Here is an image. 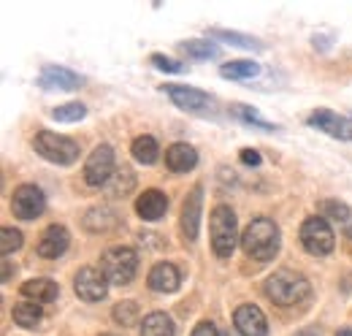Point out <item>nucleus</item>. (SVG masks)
<instances>
[{
	"mask_svg": "<svg viewBox=\"0 0 352 336\" xmlns=\"http://www.w3.org/2000/svg\"><path fill=\"white\" fill-rule=\"evenodd\" d=\"M209 233H212V250L217 258H230L239 239V222H236V211L230 207H214L212 217H209Z\"/></svg>",
	"mask_w": 352,
	"mask_h": 336,
	"instance_id": "obj_3",
	"label": "nucleus"
},
{
	"mask_svg": "<svg viewBox=\"0 0 352 336\" xmlns=\"http://www.w3.org/2000/svg\"><path fill=\"white\" fill-rule=\"evenodd\" d=\"M182 112H190V114H212L214 112V98L206 95L204 90H195V87H184V84H163L160 87Z\"/></svg>",
	"mask_w": 352,
	"mask_h": 336,
	"instance_id": "obj_8",
	"label": "nucleus"
},
{
	"mask_svg": "<svg viewBox=\"0 0 352 336\" xmlns=\"http://www.w3.org/2000/svg\"><path fill=\"white\" fill-rule=\"evenodd\" d=\"M261 74V65L252 63V60H230L220 68L222 79H230V82H241V79H255Z\"/></svg>",
	"mask_w": 352,
	"mask_h": 336,
	"instance_id": "obj_22",
	"label": "nucleus"
},
{
	"mask_svg": "<svg viewBox=\"0 0 352 336\" xmlns=\"http://www.w3.org/2000/svg\"><path fill=\"white\" fill-rule=\"evenodd\" d=\"M22 239H25V236H22V231H16V228H8V225H6V228L0 231V252H3V255L16 252L19 247H22Z\"/></svg>",
	"mask_w": 352,
	"mask_h": 336,
	"instance_id": "obj_32",
	"label": "nucleus"
},
{
	"mask_svg": "<svg viewBox=\"0 0 352 336\" xmlns=\"http://www.w3.org/2000/svg\"><path fill=\"white\" fill-rule=\"evenodd\" d=\"M68 244H71V233H68L63 225H49V228H44V233H41V239H38V244H36V252H38L41 258L54 260V258L65 255Z\"/></svg>",
	"mask_w": 352,
	"mask_h": 336,
	"instance_id": "obj_15",
	"label": "nucleus"
},
{
	"mask_svg": "<svg viewBox=\"0 0 352 336\" xmlns=\"http://www.w3.org/2000/svg\"><path fill=\"white\" fill-rule=\"evenodd\" d=\"M307 125L317 127L320 133H328L331 138L352 141V117H339L336 112L317 109V112H311V114H309Z\"/></svg>",
	"mask_w": 352,
	"mask_h": 336,
	"instance_id": "obj_11",
	"label": "nucleus"
},
{
	"mask_svg": "<svg viewBox=\"0 0 352 336\" xmlns=\"http://www.w3.org/2000/svg\"><path fill=\"white\" fill-rule=\"evenodd\" d=\"M309 293H311L309 280L298 271H290V269H279L265 280V295L276 306H296V304L307 301Z\"/></svg>",
	"mask_w": 352,
	"mask_h": 336,
	"instance_id": "obj_1",
	"label": "nucleus"
},
{
	"mask_svg": "<svg viewBox=\"0 0 352 336\" xmlns=\"http://www.w3.org/2000/svg\"><path fill=\"white\" fill-rule=\"evenodd\" d=\"M85 117H87V106H85V103H63V106L52 109V120H54V123L71 125V123H79V120H85Z\"/></svg>",
	"mask_w": 352,
	"mask_h": 336,
	"instance_id": "obj_29",
	"label": "nucleus"
},
{
	"mask_svg": "<svg viewBox=\"0 0 352 336\" xmlns=\"http://www.w3.org/2000/svg\"><path fill=\"white\" fill-rule=\"evenodd\" d=\"M317 211H320V217H325V220H350L352 217L350 207L342 204V201H336V198L320 201V204H317Z\"/></svg>",
	"mask_w": 352,
	"mask_h": 336,
	"instance_id": "obj_30",
	"label": "nucleus"
},
{
	"mask_svg": "<svg viewBox=\"0 0 352 336\" xmlns=\"http://www.w3.org/2000/svg\"><path fill=\"white\" fill-rule=\"evenodd\" d=\"M230 114H233L239 123H244V125L261 127V130H279L276 123L263 120V117H261V112H258L255 106H247V103H230Z\"/></svg>",
	"mask_w": 352,
	"mask_h": 336,
	"instance_id": "obj_23",
	"label": "nucleus"
},
{
	"mask_svg": "<svg viewBox=\"0 0 352 336\" xmlns=\"http://www.w3.org/2000/svg\"><path fill=\"white\" fill-rule=\"evenodd\" d=\"M82 84H85V79L79 74H74V71H68L63 65H46L41 71V76H38V87L46 90V92H52V90L71 92V90H79Z\"/></svg>",
	"mask_w": 352,
	"mask_h": 336,
	"instance_id": "obj_14",
	"label": "nucleus"
},
{
	"mask_svg": "<svg viewBox=\"0 0 352 336\" xmlns=\"http://www.w3.org/2000/svg\"><path fill=\"white\" fill-rule=\"evenodd\" d=\"M192 336H220V334H217V326H214L212 320H201V323L195 326Z\"/></svg>",
	"mask_w": 352,
	"mask_h": 336,
	"instance_id": "obj_35",
	"label": "nucleus"
},
{
	"mask_svg": "<svg viewBox=\"0 0 352 336\" xmlns=\"http://www.w3.org/2000/svg\"><path fill=\"white\" fill-rule=\"evenodd\" d=\"M166 211H168V198L160 190H144L135 198V214L141 220H146V222H157Z\"/></svg>",
	"mask_w": 352,
	"mask_h": 336,
	"instance_id": "obj_16",
	"label": "nucleus"
},
{
	"mask_svg": "<svg viewBox=\"0 0 352 336\" xmlns=\"http://www.w3.org/2000/svg\"><path fill=\"white\" fill-rule=\"evenodd\" d=\"M182 52L192 60H214L220 54V46L212 43L209 39H192V41H182Z\"/></svg>",
	"mask_w": 352,
	"mask_h": 336,
	"instance_id": "obj_27",
	"label": "nucleus"
},
{
	"mask_svg": "<svg viewBox=\"0 0 352 336\" xmlns=\"http://www.w3.org/2000/svg\"><path fill=\"white\" fill-rule=\"evenodd\" d=\"M166 166L171 168L174 174H187V171H192V168L198 166V152H195V147H190V144H184V141L171 144V147L166 149Z\"/></svg>",
	"mask_w": 352,
	"mask_h": 336,
	"instance_id": "obj_19",
	"label": "nucleus"
},
{
	"mask_svg": "<svg viewBox=\"0 0 352 336\" xmlns=\"http://www.w3.org/2000/svg\"><path fill=\"white\" fill-rule=\"evenodd\" d=\"M146 282H149V288L155 293H174L176 288H179V282H182V277H179V269H176L174 263H166L163 260V263H155L152 266Z\"/></svg>",
	"mask_w": 352,
	"mask_h": 336,
	"instance_id": "obj_17",
	"label": "nucleus"
},
{
	"mask_svg": "<svg viewBox=\"0 0 352 336\" xmlns=\"http://www.w3.org/2000/svg\"><path fill=\"white\" fill-rule=\"evenodd\" d=\"M131 155L138 160V163L152 166V163L157 160V155H160V147H157V141H155L152 136H138V138L133 141Z\"/></svg>",
	"mask_w": 352,
	"mask_h": 336,
	"instance_id": "obj_26",
	"label": "nucleus"
},
{
	"mask_svg": "<svg viewBox=\"0 0 352 336\" xmlns=\"http://www.w3.org/2000/svg\"><path fill=\"white\" fill-rule=\"evenodd\" d=\"M279 242H282V233H279L276 222L268 217H255L241 236V250L247 252V258L271 260L279 252Z\"/></svg>",
	"mask_w": 352,
	"mask_h": 336,
	"instance_id": "obj_2",
	"label": "nucleus"
},
{
	"mask_svg": "<svg viewBox=\"0 0 352 336\" xmlns=\"http://www.w3.org/2000/svg\"><path fill=\"white\" fill-rule=\"evenodd\" d=\"M19 293H22L25 301H33V304H52V301H57L60 288H57L54 280L38 277V280H28V282L19 288Z\"/></svg>",
	"mask_w": 352,
	"mask_h": 336,
	"instance_id": "obj_18",
	"label": "nucleus"
},
{
	"mask_svg": "<svg viewBox=\"0 0 352 336\" xmlns=\"http://www.w3.org/2000/svg\"><path fill=\"white\" fill-rule=\"evenodd\" d=\"M74 291L82 301H103L106 293H109V280L103 277L100 269H92V266H85L76 271L74 277Z\"/></svg>",
	"mask_w": 352,
	"mask_h": 336,
	"instance_id": "obj_12",
	"label": "nucleus"
},
{
	"mask_svg": "<svg viewBox=\"0 0 352 336\" xmlns=\"http://www.w3.org/2000/svg\"><path fill=\"white\" fill-rule=\"evenodd\" d=\"M11 271H16V269H11V263H8V260H3V285H8V282H11Z\"/></svg>",
	"mask_w": 352,
	"mask_h": 336,
	"instance_id": "obj_36",
	"label": "nucleus"
},
{
	"mask_svg": "<svg viewBox=\"0 0 352 336\" xmlns=\"http://www.w3.org/2000/svg\"><path fill=\"white\" fill-rule=\"evenodd\" d=\"M222 336H230V334H222Z\"/></svg>",
	"mask_w": 352,
	"mask_h": 336,
	"instance_id": "obj_41",
	"label": "nucleus"
},
{
	"mask_svg": "<svg viewBox=\"0 0 352 336\" xmlns=\"http://www.w3.org/2000/svg\"><path fill=\"white\" fill-rule=\"evenodd\" d=\"M336 336H352V328H342V331H339Z\"/></svg>",
	"mask_w": 352,
	"mask_h": 336,
	"instance_id": "obj_38",
	"label": "nucleus"
},
{
	"mask_svg": "<svg viewBox=\"0 0 352 336\" xmlns=\"http://www.w3.org/2000/svg\"><path fill=\"white\" fill-rule=\"evenodd\" d=\"M85 231L87 233H109L111 228L120 225V214L111 209V207H92L82 220Z\"/></svg>",
	"mask_w": 352,
	"mask_h": 336,
	"instance_id": "obj_20",
	"label": "nucleus"
},
{
	"mask_svg": "<svg viewBox=\"0 0 352 336\" xmlns=\"http://www.w3.org/2000/svg\"><path fill=\"white\" fill-rule=\"evenodd\" d=\"M117 174V158L109 144H98L85 163V182L89 187H106Z\"/></svg>",
	"mask_w": 352,
	"mask_h": 336,
	"instance_id": "obj_7",
	"label": "nucleus"
},
{
	"mask_svg": "<svg viewBox=\"0 0 352 336\" xmlns=\"http://www.w3.org/2000/svg\"><path fill=\"white\" fill-rule=\"evenodd\" d=\"M114 323H120L122 328H131L138 323V304L135 301H120L114 306Z\"/></svg>",
	"mask_w": 352,
	"mask_h": 336,
	"instance_id": "obj_31",
	"label": "nucleus"
},
{
	"mask_svg": "<svg viewBox=\"0 0 352 336\" xmlns=\"http://www.w3.org/2000/svg\"><path fill=\"white\" fill-rule=\"evenodd\" d=\"M100 271L109 285H131L138 271V252L131 247H111L100 255Z\"/></svg>",
	"mask_w": 352,
	"mask_h": 336,
	"instance_id": "obj_4",
	"label": "nucleus"
},
{
	"mask_svg": "<svg viewBox=\"0 0 352 336\" xmlns=\"http://www.w3.org/2000/svg\"><path fill=\"white\" fill-rule=\"evenodd\" d=\"M103 336H114V334H103Z\"/></svg>",
	"mask_w": 352,
	"mask_h": 336,
	"instance_id": "obj_40",
	"label": "nucleus"
},
{
	"mask_svg": "<svg viewBox=\"0 0 352 336\" xmlns=\"http://www.w3.org/2000/svg\"><path fill=\"white\" fill-rule=\"evenodd\" d=\"M239 155H241V163H247V166H261V163H263V158H261L258 149H250V147H247V149H241Z\"/></svg>",
	"mask_w": 352,
	"mask_h": 336,
	"instance_id": "obj_34",
	"label": "nucleus"
},
{
	"mask_svg": "<svg viewBox=\"0 0 352 336\" xmlns=\"http://www.w3.org/2000/svg\"><path fill=\"white\" fill-rule=\"evenodd\" d=\"M209 39L233 43V46H239V49H255V52H263L265 49L261 39H252V36H244V33H236V30H222V28H212V30H209Z\"/></svg>",
	"mask_w": 352,
	"mask_h": 336,
	"instance_id": "obj_25",
	"label": "nucleus"
},
{
	"mask_svg": "<svg viewBox=\"0 0 352 336\" xmlns=\"http://www.w3.org/2000/svg\"><path fill=\"white\" fill-rule=\"evenodd\" d=\"M293 336H320L314 328H304V331H298V334H293Z\"/></svg>",
	"mask_w": 352,
	"mask_h": 336,
	"instance_id": "obj_37",
	"label": "nucleus"
},
{
	"mask_svg": "<svg viewBox=\"0 0 352 336\" xmlns=\"http://www.w3.org/2000/svg\"><path fill=\"white\" fill-rule=\"evenodd\" d=\"M149 60H152V65H157V68H160V71H166V74H182V71H184L179 60L166 57V54H152Z\"/></svg>",
	"mask_w": 352,
	"mask_h": 336,
	"instance_id": "obj_33",
	"label": "nucleus"
},
{
	"mask_svg": "<svg viewBox=\"0 0 352 336\" xmlns=\"http://www.w3.org/2000/svg\"><path fill=\"white\" fill-rule=\"evenodd\" d=\"M141 336H176V326L171 315L166 312H152L141 323Z\"/></svg>",
	"mask_w": 352,
	"mask_h": 336,
	"instance_id": "obj_21",
	"label": "nucleus"
},
{
	"mask_svg": "<svg viewBox=\"0 0 352 336\" xmlns=\"http://www.w3.org/2000/svg\"><path fill=\"white\" fill-rule=\"evenodd\" d=\"M233 326L241 336H265L268 334V320L255 304H241L233 312Z\"/></svg>",
	"mask_w": 352,
	"mask_h": 336,
	"instance_id": "obj_13",
	"label": "nucleus"
},
{
	"mask_svg": "<svg viewBox=\"0 0 352 336\" xmlns=\"http://www.w3.org/2000/svg\"><path fill=\"white\" fill-rule=\"evenodd\" d=\"M33 147L44 160L54 163V166H71L79 160V144L74 138L52 133V130H38L33 138Z\"/></svg>",
	"mask_w": 352,
	"mask_h": 336,
	"instance_id": "obj_5",
	"label": "nucleus"
},
{
	"mask_svg": "<svg viewBox=\"0 0 352 336\" xmlns=\"http://www.w3.org/2000/svg\"><path fill=\"white\" fill-rule=\"evenodd\" d=\"M41 304H33V301H19V304H14V309H11V317H14V323L16 326H22V328H36L38 323H41Z\"/></svg>",
	"mask_w": 352,
	"mask_h": 336,
	"instance_id": "obj_24",
	"label": "nucleus"
},
{
	"mask_svg": "<svg viewBox=\"0 0 352 336\" xmlns=\"http://www.w3.org/2000/svg\"><path fill=\"white\" fill-rule=\"evenodd\" d=\"M201 211H204V187L195 185L190 190V196L182 204V214H179V231L184 236V242H195L198 231H201Z\"/></svg>",
	"mask_w": 352,
	"mask_h": 336,
	"instance_id": "obj_10",
	"label": "nucleus"
},
{
	"mask_svg": "<svg viewBox=\"0 0 352 336\" xmlns=\"http://www.w3.org/2000/svg\"><path fill=\"white\" fill-rule=\"evenodd\" d=\"M298 239H301V247L309 255H314V258L331 255L333 247H336V236H333V231H331L325 217H307L304 225H301Z\"/></svg>",
	"mask_w": 352,
	"mask_h": 336,
	"instance_id": "obj_6",
	"label": "nucleus"
},
{
	"mask_svg": "<svg viewBox=\"0 0 352 336\" xmlns=\"http://www.w3.org/2000/svg\"><path fill=\"white\" fill-rule=\"evenodd\" d=\"M344 236H347V239H350V242H352V222H350V225H347V231H344Z\"/></svg>",
	"mask_w": 352,
	"mask_h": 336,
	"instance_id": "obj_39",
	"label": "nucleus"
},
{
	"mask_svg": "<svg viewBox=\"0 0 352 336\" xmlns=\"http://www.w3.org/2000/svg\"><path fill=\"white\" fill-rule=\"evenodd\" d=\"M133 187H135V174H133L131 168L122 166L111 176V182L106 185V193H109L111 198H117V196H128Z\"/></svg>",
	"mask_w": 352,
	"mask_h": 336,
	"instance_id": "obj_28",
	"label": "nucleus"
},
{
	"mask_svg": "<svg viewBox=\"0 0 352 336\" xmlns=\"http://www.w3.org/2000/svg\"><path fill=\"white\" fill-rule=\"evenodd\" d=\"M11 211L16 220L33 222L36 217H41L46 211V196L41 187L36 185H19L11 196Z\"/></svg>",
	"mask_w": 352,
	"mask_h": 336,
	"instance_id": "obj_9",
	"label": "nucleus"
}]
</instances>
